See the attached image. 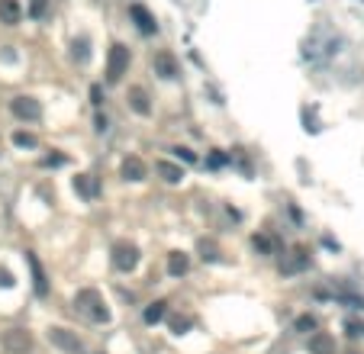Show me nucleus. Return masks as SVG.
Returning <instances> with one entry per match:
<instances>
[{
	"label": "nucleus",
	"mask_w": 364,
	"mask_h": 354,
	"mask_svg": "<svg viewBox=\"0 0 364 354\" xmlns=\"http://www.w3.org/2000/svg\"><path fill=\"white\" fill-rule=\"evenodd\" d=\"M13 142L20 145V148H35V145H39V139L29 136V132H13Z\"/></svg>",
	"instance_id": "obj_22"
},
{
	"label": "nucleus",
	"mask_w": 364,
	"mask_h": 354,
	"mask_svg": "<svg viewBox=\"0 0 364 354\" xmlns=\"http://www.w3.org/2000/svg\"><path fill=\"white\" fill-rule=\"evenodd\" d=\"M123 177H126V180H145V164H142V158H136V155L126 158V161H123Z\"/></svg>",
	"instance_id": "obj_17"
},
{
	"label": "nucleus",
	"mask_w": 364,
	"mask_h": 354,
	"mask_svg": "<svg viewBox=\"0 0 364 354\" xmlns=\"http://www.w3.org/2000/svg\"><path fill=\"white\" fill-rule=\"evenodd\" d=\"M48 341H52L55 348H62L68 354H81L84 351V341L71 332V328H62V325H55V328H48Z\"/></svg>",
	"instance_id": "obj_5"
},
{
	"label": "nucleus",
	"mask_w": 364,
	"mask_h": 354,
	"mask_svg": "<svg viewBox=\"0 0 364 354\" xmlns=\"http://www.w3.org/2000/svg\"><path fill=\"white\" fill-rule=\"evenodd\" d=\"M10 109H13V116L23 119V123H39L42 119V106L35 97H13L10 100Z\"/></svg>",
	"instance_id": "obj_4"
},
{
	"label": "nucleus",
	"mask_w": 364,
	"mask_h": 354,
	"mask_svg": "<svg viewBox=\"0 0 364 354\" xmlns=\"http://www.w3.org/2000/svg\"><path fill=\"white\" fill-rule=\"evenodd\" d=\"M26 261H29V267H32V287H35V296H48V280H45V271H42V264H39V258H35L32 251H26Z\"/></svg>",
	"instance_id": "obj_7"
},
{
	"label": "nucleus",
	"mask_w": 364,
	"mask_h": 354,
	"mask_svg": "<svg viewBox=\"0 0 364 354\" xmlns=\"http://www.w3.org/2000/svg\"><path fill=\"white\" fill-rule=\"evenodd\" d=\"M310 351L313 354H335V338L325 332H313L310 335Z\"/></svg>",
	"instance_id": "obj_13"
},
{
	"label": "nucleus",
	"mask_w": 364,
	"mask_h": 354,
	"mask_svg": "<svg viewBox=\"0 0 364 354\" xmlns=\"http://www.w3.org/2000/svg\"><path fill=\"white\" fill-rule=\"evenodd\" d=\"M165 315H168V303H165V300H158V303H152V306L145 309V315H142V319L149 322V325H155V322H161Z\"/></svg>",
	"instance_id": "obj_18"
},
{
	"label": "nucleus",
	"mask_w": 364,
	"mask_h": 354,
	"mask_svg": "<svg viewBox=\"0 0 364 354\" xmlns=\"http://www.w3.org/2000/svg\"><path fill=\"white\" fill-rule=\"evenodd\" d=\"M171 152H174L177 158H184V161H187V164H193V161H197V155H193L190 148H171Z\"/></svg>",
	"instance_id": "obj_25"
},
{
	"label": "nucleus",
	"mask_w": 364,
	"mask_h": 354,
	"mask_svg": "<svg viewBox=\"0 0 364 354\" xmlns=\"http://www.w3.org/2000/svg\"><path fill=\"white\" fill-rule=\"evenodd\" d=\"M155 171H158V174L168 180V184H180V180H184V167L180 164H174V161H155Z\"/></svg>",
	"instance_id": "obj_12"
},
{
	"label": "nucleus",
	"mask_w": 364,
	"mask_h": 354,
	"mask_svg": "<svg viewBox=\"0 0 364 354\" xmlns=\"http://www.w3.org/2000/svg\"><path fill=\"white\" fill-rule=\"evenodd\" d=\"M200 258H203V261H216V258H220L213 241H200Z\"/></svg>",
	"instance_id": "obj_23"
},
{
	"label": "nucleus",
	"mask_w": 364,
	"mask_h": 354,
	"mask_svg": "<svg viewBox=\"0 0 364 354\" xmlns=\"http://www.w3.org/2000/svg\"><path fill=\"white\" fill-rule=\"evenodd\" d=\"M4 345L10 351H29L32 338H29V332H23V328H10V332L4 335Z\"/></svg>",
	"instance_id": "obj_10"
},
{
	"label": "nucleus",
	"mask_w": 364,
	"mask_h": 354,
	"mask_svg": "<svg viewBox=\"0 0 364 354\" xmlns=\"http://www.w3.org/2000/svg\"><path fill=\"white\" fill-rule=\"evenodd\" d=\"M75 190L81 193L84 200H94L97 193H100V187H97V177H94V174H78V177H75Z\"/></svg>",
	"instance_id": "obj_14"
},
{
	"label": "nucleus",
	"mask_w": 364,
	"mask_h": 354,
	"mask_svg": "<svg viewBox=\"0 0 364 354\" xmlns=\"http://www.w3.org/2000/svg\"><path fill=\"white\" fill-rule=\"evenodd\" d=\"M294 325H297V332H306V335H310V332H316V325H319V322H316V315H310V312H306V315H300Z\"/></svg>",
	"instance_id": "obj_20"
},
{
	"label": "nucleus",
	"mask_w": 364,
	"mask_h": 354,
	"mask_svg": "<svg viewBox=\"0 0 364 354\" xmlns=\"http://www.w3.org/2000/svg\"><path fill=\"white\" fill-rule=\"evenodd\" d=\"M251 245H254V251H258V254H274V241L268 235H254Z\"/></svg>",
	"instance_id": "obj_19"
},
{
	"label": "nucleus",
	"mask_w": 364,
	"mask_h": 354,
	"mask_svg": "<svg viewBox=\"0 0 364 354\" xmlns=\"http://www.w3.org/2000/svg\"><path fill=\"white\" fill-rule=\"evenodd\" d=\"M129 16L136 20V26H139V29H142L145 35L158 29V23H155V16H152V13H149V10H145L142 4H132V7H129Z\"/></svg>",
	"instance_id": "obj_8"
},
{
	"label": "nucleus",
	"mask_w": 364,
	"mask_h": 354,
	"mask_svg": "<svg viewBox=\"0 0 364 354\" xmlns=\"http://www.w3.org/2000/svg\"><path fill=\"white\" fill-rule=\"evenodd\" d=\"M306 267H310V251L306 248H294L290 258L281 264V274H300V271H306Z\"/></svg>",
	"instance_id": "obj_6"
},
{
	"label": "nucleus",
	"mask_w": 364,
	"mask_h": 354,
	"mask_svg": "<svg viewBox=\"0 0 364 354\" xmlns=\"http://www.w3.org/2000/svg\"><path fill=\"white\" fill-rule=\"evenodd\" d=\"M0 287H13V277H10V271H4V267H0Z\"/></svg>",
	"instance_id": "obj_27"
},
{
	"label": "nucleus",
	"mask_w": 364,
	"mask_h": 354,
	"mask_svg": "<svg viewBox=\"0 0 364 354\" xmlns=\"http://www.w3.org/2000/svg\"><path fill=\"white\" fill-rule=\"evenodd\" d=\"M113 267L119 274H129L139 267V248L129 245V241H116L113 245Z\"/></svg>",
	"instance_id": "obj_2"
},
{
	"label": "nucleus",
	"mask_w": 364,
	"mask_h": 354,
	"mask_svg": "<svg viewBox=\"0 0 364 354\" xmlns=\"http://www.w3.org/2000/svg\"><path fill=\"white\" fill-rule=\"evenodd\" d=\"M190 325H193L190 315H174V319H171V332H174V335H184Z\"/></svg>",
	"instance_id": "obj_21"
},
{
	"label": "nucleus",
	"mask_w": 364,
	"mask_h": 354,
	"mask_svg": "<svg viewBox=\"0 0 364 354\" xmlns=\"http://www.w3.org/2000/svg\"><path fill=\"white\" fill-rule=\"evenodd\" d=\"M187 271H190V258L184 251H171V254H168V274H171V277H184Z\"/></svg>",
	"instance_id": "obj_15"
},
{
	"label": "nucleus",
	"mask_w": 364,
	"mask_h": 354,
	"mask_svg": "<svg viewBox=\"0 0 364 354\" xmlns=\"http://www.w3.org/2000/svg\"><path fill=\"white\" fill-rule=\"evenodd\" d=\"M129 106L136 109L139 116H149V113H152V103H149V94H145L142 87H129Z\"/></svg>",
	"instance_id": "obj_16"
},
{
	"label": "nucleus",
	"mask_w": 364,
	"mask_h": 354,
	"mask_svg": "<svg viewBox=\"0 0 364 354\" xmlns=\"http://www.w3.org/2000/svg\"><path fill=\"white\" fill-rule=\"evenodd\" d=\"M152 65H155V71H158L161 78H168V81L177 78V62H174V55H171V52H158Z\"/></svg>",
	"instance_id": "obj_9"
},
{
	"label": "nucleus",
	"mask_w": 364,
	"mask_h": 354,
	"mask_svg": "<svg viewBox=\"0 0 364 354\" xmlns=\"http://www.w3.org/2000/svg\"><path fill=\"white\" fill-rule=\"evenodd\" d=\"M29 13H32L35 20H39V16L45 13V0H32V7H29Z\"/></svg>",
	"instance_id": "obj_26"
},
{
	"label": "nucleus",
	"mask_w": 364,
	"mask_h": 354,
	"mask_svg": "<svg viewBox=\"0 0 364 354\" xmlns=\"http://www.w3.org/2000/svg\"><path fill=\"white\" fill-rule=\"evenodd\" d=\"M65 161H68V158H65V155H48V158H45V161H42V164H45V167H62Z\"/></svg>",
	"instance_id": "obj_24"
},
{
	"label": "nucleus",
	"mask_w": 364,
	"mask_h": 354,
	"mask_svg": "<svg viewBox=\"0 0 364 354\" xmlns=\"http://www.w3.org/2000/svg\"><path fill=\"white\" fill-rule=\"evenodd\" d=\"M75 309L84 315V319H90V322H110V309H106V303L100 296V290H94V287H84L78 290V296H75Z\"/></svg>",
	"instance_id": "obj_1"
},
{
	"label": "nucleus",
	"mask_w": 364,
	"mask_h": 354,
	"mask_svg": "<svg viewBox=\"0 0 364 354\" xmlns=\"http://www.w3.org/2000/svg\"><path fill=\"white\" fill-rule=\"evenodd\" d=\"M126 68H129V48L126 45H113L110 55H106V81L116 84L126 74Z\"/></svg>",
	"instance_id": "obj_3"
},
{
	"label": "nucleus",
	"mask_w": 364,
	"mask_h": 354,
	"mask_svg": "<svg viewBox=\"0 0 364 354\" xmlns=\"http://www.w3.org/2000/svg\"><path fill=\"white\" fill-rule=\"evenodd\" d=\"M20 20H23L20 0H0V23H7V26H16Z\"/></svg>",
	"instance_id": "obj_11"
}]
</instances>
